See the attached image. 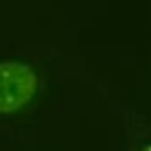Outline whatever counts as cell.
<instances>
[{
	"label": "cell",
	"mask_w": 151,
	"mask_h": 151,
	"mask_svg": "<svg viewBox=\"0 0 151 151\" xmlns=\"http://www.w3.org/2000/svg\"><path fill=\"white\" fill-rule=\"evenodd\" d=\"M37 92V75L18 59L0 61V114H13L29 105Z\"/></svg>",
	"instance_id": "6da1fadb"
},
{
	"label": "cell",
	"mask_w": 151,
	"mask_h": 151,
	"mask_svg": "<svg viewBox=\"0 0 151 151\" xmlns=\"http://www.w3.org/2000/svg\"><path fill=\"white\" fill-rule=\"evenodd\" d=\"M140 151H151V142H149V145H145V147L140 149Z\"/></svg>",
	"instance_id": "7a4b0ae2"
}]
</instances>
